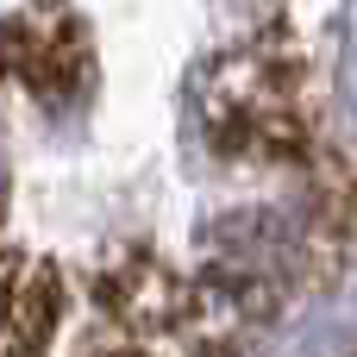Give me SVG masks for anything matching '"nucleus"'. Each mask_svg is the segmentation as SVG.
Wrapping results in <instances>:
<instances>
[{
	"label": "nucleus",
	"instance_id": "1",
	"mask_svg": "<svg viewBox=\"0 0 357 357\" xmlns=\"http://www.w3.org/2000/svg\"><path fill=\"white\" fill-rule=\"evenodd\" d=\"M207 119L226 151H257V157H289L301 151V107H295V63L276 56L270 44H251L226 56L207 82Z\"/></svg>",
	"mask_w": 357,
	"mask_h": 357
},
{
	"label": "nucleus",
	"instance_id": "2",
	"mask_svg": "<svg viewBox=\"0 0 357 357\" xmlns=\"http://www.w3.org/2000/svg\"><path fill=\"white\" fill-rule=\"evenodd\" d=\"M276 314V276L264 270H213L207 282L188 289V307H182V339L201 357H238L245 345H257L264 320Z\"/></svg>",
	"mask_w": 357,
	"mask_h": 357
},
{
	"label": "nucleus",
	"instance_id": "3",
	"mask_svg": "<svg viewBox=\"0 0 357 357\" xmlns=\"http://www.w3.org/2000/svg\"><path fill=\"white\" fill-rule=\"evenodd\" d=\"M100 307L126 326V333H176L182 326V307H188V282L169 276L163 264H113L100 276Z\"/></svg>",
	"mask_w": 357,
	"mask_h": 357
},
{
	"label": "nucleus",
	"instance_id": "4",
	"mask_svg": "<svg viewBox=\"0 0 357 357\" xmlns=\"http://www.w3.org/2000/svg\"><path fill=\"white\" fill-rule=\"evenodd\" d=\"M94 357H144L138 345H107V351H94Z\"/></svg>",
	"mask_w": 357,
	"mask_h": 357
}]
</instances>
